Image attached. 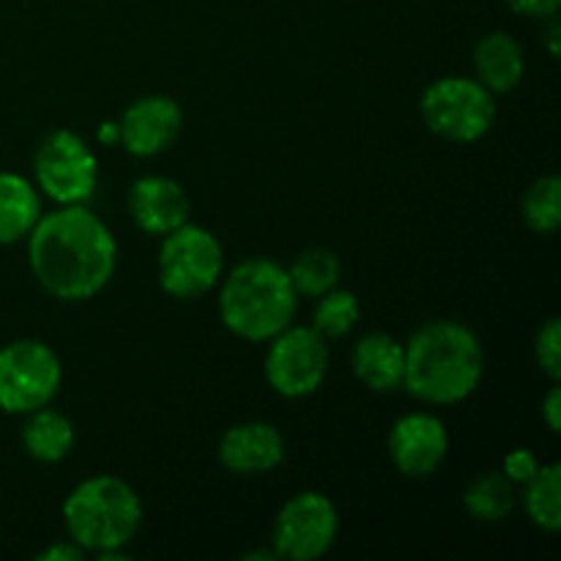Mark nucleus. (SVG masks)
Wrapping results in <instances>:
<instances>
[{
    "label": "nucleus",
    "mask_w": 561,
    "mask_h": 561,
    "mask_svg": "<svg viewBox=\"0 0 561 561\" xmlns=\"http://www.w3.org/2000/svg\"><path fill=\"white\" fill-rule=\"evenodd\" d=\"M277 551L274 548H268V551H250L244 553V561H277Z\"/></svg>",
    "instance_id": "31"
},
{
    "label": "nucleus",
    "mask_w": 561,
    "mask_h": 561,
    "mask_svg": "<svg viewBox=\"0 0 561 561\" xmlns=\"http://www.w3.org/2000/svg\"><path fill=\"white\" fill-rule=\"evenodd\" d=\"M387 453L394 469L411 480L436 474L449 455V431L431 411H409L389 427Z\"/></svg>",
    "instance_id": "11"
},
{
    "label": "nucleus",
    "mask_w": 561,
    "mask_h": 561,
    "mask_svg": "<svg viewBox=\"0 0 561 561\" xmlns=\"http://www.w3.org/2000/svg\"><path fill=\"white\" fill-rule=\"evenodd\" d=\"M540 466H542L540 458H537V455L531 453L529 447H515V449H510L507 455H504L502 469H499V471H502V474L507 477V480L513 482L515 488H520L537 474V469H540Z\"/></svg>",
    "instance_id": "25"
},
{
    "label": "nucleus",
    "mask_w": 561,
    "mask_h": 561,
    "mask_svg": "<svg viewBox=\"0 0 561 561\" xmlns=\"http://www.w3.org/2000/svg\"><path fill=\"white\" fill-rule=\"evenodd\" d=\"M515 14L537 16V20H548V16L559 14L561 0H504Z\"/></svg>",
    "instance_id": "26"
},
{
    "label": "nucleus",
    "mask_w": 561,
    "mask_h": 561,
    "mask_svg": "<svg viewBox=\"0 0 561 561\" xmlns=\"http://www.w3.org/2000/svg\"><path fill=\"white\" fill-rule=\"evenodd\" d=\"M318 305L312 310V323L310 327L316 329L318 334H323L327 340H337L345 337L356 329L362 318V307L359 299H356L354 290L348 288H332L327 290L323 296H318Z\"/></svg>",
    "instance_id": "22"
},
{
    "label": "nucleus",
    "mask_w": 561,
    "mask_h": 561,
    "mask_svg": "<svg viewBox=\"0 0 561 561\" xmlns=\"http://www.w3.org/2000/svg\"><path fill=\"white\" fill-rule=\"evenodd\" d=\"M25 241L33 277L60 301L93 299L118 266L113 230L88 206H58L42 214Z\"/></svg>",
    "instance_id": "1"
},
{
    "label": "nucleus",
    "mask_w": 561,
    "mask_h": 561,
    "mask_svg": "<svg viewBox=\"0 0 561 561\" xmlns=\"http://www.w3.org/2000/svg\"><path fill=\"white\" fill-rule=\"evenodd\" d=\"M88 553L82 551L77 542L71 540H60V542H49L44 551L36 553V561H82Z\"/></svg>",
    "instance_id": "27"
},
{
    "label": "nucleus",
    "mask_w": 561,
    "mask_h": 561,
    "mask_svg": "<svg viewBox=\"0 0 561 561\" xmlns=\"http://www.w3.org/2000/svg\"><path fill=\"white\" fill-rule=\"evenodd\" d=\"M225 274V250L203 225L184 222L162 236L157 257L159 288L179 301L211 294Z\"/></svg>",
    "instance_id": "6"
},
{
    "label": "nucleus",
    "mask_w": 561,
    "mask_h": 561,
    "mask_svg": "<svg viewBox=\"0 0 561 561\" xmlns=\"http://www.w3.org/2000/svg\"><path fill=\"white\" fill-rule=\"evenodd\" d=\"M33 179L55 206H85L99 184V159L77 131L55 129L36 148Z\"/></svg>",
    "instance_id": "8"
},
{
    "label": "nucleus",
    "mask_w": 561,
    "mask_h": 561,
    "mask_svg": "<svg viewBox=\"0 0 561 561\" xmlns=\"http://www.w3.org/2000/svg\"><path fill=\"white\" fill-rule=\"evenodd\" d=\"M96 137H99V142H102V146H118V140H121L118 121H104V124L99 126Z\"/></svg>",
    "instance_id": "30"
},
{
    "label": "nucleus",
    "mask_w": 561,
    "mask_h": 561,
    "mask_svg": "<svg viewBox=\"0 0 561 561\" xmlns=\"http://www.w3.org/2000/svg\"><path fill=\"white\" fill-rule=\"evenodd\" d=\"M546 47H548V55H551V58H559V53H561V25H559L557 14L548 16Z\"/></svg>",
    "instance_id": "29"
},
{
    "label": "nucleus",
    "mask_w": 561,
    "mask_h": 561,
    "mask_svg": "<svg viewBox=\"0 0 561 561\" xmlns=\"http://www.w3.org/2000/svg\"><path fill=\"white\" fill-rule=\"evenodd\" d=\"M329 373V343L305 323H290L268 340L263 376L272 392L285 400L310 398L321 389Z\"/></svg>",
    "instance_id": "9"
},
{
    "label": "nucleus",
    "mask_w": 561,
    "mask_h": 561,
    "mask_svg": "<svg viewBox=\"0 0 561 561\" xmlns=\"http://www.w3.org/2000/svg\"><path fill=\"white\" fill-rule=\"evenodd\" d=\"M524 513L537 529L557 535L561 529V466L542 463L526 485H520Z\"/></svg>",
    "instance_id": "20"
},
{
    "label": "nucleus",
    "mask_w": 561,
    "mask_h": 561,
    "mask_svg": "<svg viewBox=\"0 0 561 561\" xmlns=\"http://www.w3.org/2000/svg\"><path fill=\"white\" fill-rule=\"evenodd\" d=\"M337 535V504L321 491H301L279 507L272 529V548L285 561H316L332 551Z\"/></svg>",
    "instance_id": "10"
},
{
    "label": "nucleus",
    "mask_w": 561,
    "mask_h": 561,
    "mask_svg": "<svg viewBox=\"0 0 561 561\" xmlns=\"http://www.w3.org/2000/svg\"><path fill=\"white\" fill-rule=\"evenodd\" d=\"M351 370H354L356 381L370 392H394L403 387L405 343L387 332L362 334L351 351Z\"/></svg>",
    "instance_id": "15"
},
{
    "label": "nucleus",
    "mask_w": 561,
    "mask_h": 561,
    "mask_svg": "<svg viewBox=\"0 0 561 561\" xmlns=\"http://www.w3.org/2000/svg\"><path fill=\"white\" fill-rule=\"evenodd\" d=\"M217 458L222 469L239 477H261L285 460V438L277 425L263 420L230 425L219 436Z\"/></svg>",
    "instance_id": "13"
},
{
    "label": "nucleus",
    "mask_w": 561,
    "mask_h": 561,
    "mask_svg": "<svg viewBox=\"0 0 561 561\" xmlns=\"http://www.w3.org/2000/svg\"><path fill=\"white\" fill-rule=\"evenodd\" d=\"M181 126H184L181 104L168 93H148L135 99L121 113L118 146H124V151L137 159L159 157L179 140Z\"/></svg>",
    "instance_id": "12"
},
{
    "label": "nucleus",
    "mask_w": 561,
    "mask_h": 561,
    "mask_svg": "<svg viewBox=\"0 0 561 561\" xmlns=\"http://www.w3.org/2000/svg\"><path fill=\"white\" fill-rule=\"evenodd\" d=\"M126 208L142 233L162 239L164 233L190 222L192 201L184 186L170 175H142L129 186Z\"/></svg>",
    "instance_id": "14"
},
{
    "label": "nucleus",
    "mask_w": 561,
    "mask_h": 561,
    "mask_svg": "<svg viewBox=\"0 0 561 561\" xmlns=\"http://www.w3.org/2000/svg\"><path fill=\"white\" fill-rule=\"evenodd\" d=\"M285 268H288L296 294L305 299H318L327 290L337 288L340 277H343V263H340L337 252L329 247H307Z\"/></svg>",
    "instance_id": "21"
},
{
    "label": "nucleus",
    "mask_w": 561,
    "mask_h": 561,
    "mask_svg": "<svg viewBox=\"0 0 561 561\" xmlns=\"http://www.w3.org/2000/svg\"><path fill=\"white\" fill-rule=\"evenodd\" d=\"M485 348L471 327L460 321H431L405 343L403 387L425 405H458L480 389Z\"/></svg>",
    "instance_id": "2"
},
{
    "label": "nucleus",
    "mask_w": 561,
    "mask_h": 561,
    "mask_svg": "<svg viewBox=\"0 0 561 561\" xmlns=\"http://www.w3.org/2000/svg\"><path fill=\"white\" fill-rule=\"evenodd\" d=\"M420 115L436 137L469 146L496 124V96L477 77H438L422 91Z\"/></svg>",
    "instance_id": "5"
},
{
    "label": "nucleus",
    "mask_w": 561,
    "mask_h": 561,
    "mask_svg": "<svg viewBox=\"0 0 561 561\" xmlns=\"http://www.w3.org/2000/svg\"><path fill=\"white\" fill-rule=\"evenodd\" d=\"M474 77L493 93H510L524 82L526 55L518 38L507 31H491L471 49Z\"/></svg>",
    "instance_id": "16"
},
{
    "label": "nucleus",
    "mask_w": 561,
    "mask_h": 561,
    "mask_svg": "<svg viewBox=\"0 0 561 561\" xmlns=\"http://www.w3.org/2000/svg\"><path fill=\"white\" fill-rule=\"evenodd\" d=\"M535 359L551 381H561V321L551 316L542 321L535 337Z\"/></svg>",
    "instance_id": "24"
},
{
    "label": "nucleus",
    "mask_w": 561,
    "mask_h": 561,
    "mask_svg": "<svg viewBox=\"0 0 561 561\" xmlns=\"http://www.w3.org/2000/svg\"><path fill=\"white\" fill-rule=\"evenodd\" d=\"M542 422H546L548 431L551 433L561 431V387H559V381H553V387L548 389V394L542 398Z\"/></svg>",
    "instance_id": "28"
},
{
    "label": "nucleus",
    "mask_w": 561,
    "mask_h": 561,
    "mask_svg": "<svg viewBox=\"0 0 561 561\" xmlns=\"http://www.w3.org/2000/svg\"><path fill=\"white\" fill-rule=\"evenodd\" d=\"M219 321L233 337L247 343H268L296 321L299 294L288 268L272 257H250L236 263L219 279Z\"/></svg>",
    "instance_id": "3"
},
{
    "label": "nucleus",
    "mask_w": 561,
    "mask_h": 561,
    "mask_svg": "<svg viewBox=\"0 0 561 561\" xmlns=\"http://www.w3.org/2000/svg\"><path fill=\"white\" fill-rule=\"evenodd\" d=\"M518 504V488L502 471H482L466 485L463 507L480 524H502Z\"/></svg>",
    "instance_id": "19"
},
{
    "label": "nucleus",
    "mask_w": 561,
    "mask_h": 561,
    "mask_svg": "<svg viewBox=\"0 0 561 561\" xmlns=\"http://www.w3.org/2000/svg\"><path fill=\"white\" fill-rule=\"evenodd\" d=\"M77 442L75 425L66 414L58 409H42L25 414V425H22V447L38 463H60L71 455Z\"/></svg>",
    "instance_id": "18"
},
{
    "label": "nucleus",
    "mask_w": 561,
    "mask_h": 561,
    "mask_svg": "<svg viewBox=\"0 0 561 561\" xmlns=\"http://www.w3.org/2000/svg\"><path fill=\"white\" fill-rule=\"evenodd\" d=\"M520 214H524L526 228L535 233L551 236L557 233L561 222V181L559 175H540L531 181L526 190L524 203H520Z\"/></svg>",
    "instance_id": "23"
},
{
    "label": "nucleus",
    "mask_w": 561,
    "mask_h": 561,
    "mask_svg": "<svg viewBox=\"0 0 561 561\" xmlns=\"http://www.w3.org/2000/svg\"><path fill=\"white\" fill-rule=\"evenodd\" d=\"M64 365L53 345L22 337L0 348V411L25 416L60 392Z\"/></svg>",
    "instance_id": "7"
},
{
    "label": "nucleus",
    "mask_w": 561,
    "mask_h": 561,
    "mask_svg": "<svg viewBox=\"0 0 561 561\" xmlns=\"http://www.w3.org/2000/svg\"><path fill=\"white\" fill-rule=\"evenodd\" d=\"M66 537L96 557L126 548L142 524V502L135 488L115 474H93L77 482L60 507Z\"/></svg>",
    "instance_id": "4"
},
{
    "label": "nucleus",
    "mask_w": 561,
    "mask_h": 561,
    "mask_svg": "<svg viewBox=\"0 0 561 561\" xmlns=\"http://www.w3.org/2000/svg\"><path fill=\"white\" fill-rule=\"evenodd\" d=\"M42 192L31 179L0 170V247L25 241L42 217Z\"/></svg>",
    "instance_id": "17"
}]
</instances>
